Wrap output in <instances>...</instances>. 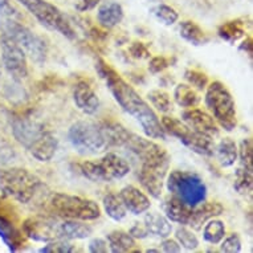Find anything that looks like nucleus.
<instances>
[{"instance_id": "f257e3e1", "label": "nucleus", "mask_w": 253, "mask_h": 253, "mask_svg": "<svg viewBox=\"0 0 253 253\" xmlns=\"http://www.w3.org/2000/svg\"><path fill=\"white\" fill-rule=\"evenodd\" d=\"M96 71L101 79L106 83V86L112 91L114 100L125 112L138 121L147 137L153 139L166 138V133L157 113L154 112L153 108H150V105L139 96V93L127 81L122 79L118 72L114 71L102 58L97 60Z\"/></svg>"}, {"instance_id": "f03ea898", "label": "nucleus", "mask_w": 253, "mask_h": 253, "mask_svg": "<svg viewBox=\"0 0 253 253\" xmlns=\"http://www.w3.org/2000/svg\"><path fill=\"white\" fill-rule=\"evenodd\" d=\"M13 137L39 162H49L57 150V139L44 126L34 121L19 118L12 122Z\"/></svg>"}, {"instance_id": "7ed1b4c3", "label": "nucleus", "mask_w": 253, "mask_h": 253, "mask_svg": "<svg viewBox=\"0 0 253 253\" xmlns=\"http://www.w3.org/2000/svg\"><path fill=\"white\" fill-rule=\"evenodd\" d=\"M44 183L38 175L25 169L0 170V190L20 203H31L44 188Z\"/></svg>"}, {"instance_id": "20e7f679", "label": "nucleus", "mask_w": 253, "mask_h": 253, "mask_svg": "<svg viewBox=\"0 0 253 253\" xmlns=\"http://www.w3.org/2000/svg\"><path fill=\"white\" fill-rule=\"evenodd\" d=\"M48 210L57 217L90 221L101 216L100 206L83 196L53 192L48 199Z\"/></svg>"}, {"instance_id": "39448f33", "label": "nucleus", "mask_w": 253, "mask_h": 253, "mask_svg": "<svg viewBox=\"0 0 253 253\" xmlns=\"http://www.w3.org/2000/svg\"><path fill=\"white\" fill-rule=\"evenodd\" d=\"M206 106L211 112L217 125L227 131H232L237 126L236 104L231 91L224 84L213 81L206 87Z\"/></svg>"}, {"instance_id": "423d86ee", "label": "nucleus", "mask_w": 253, "mask_h": 253, "mask_svg": "<svg viewBox=\"0 0 253 253\" xmlns=\"http://www.w3.org/2000/svg\"><path fill=\"white\" fill-rule=\"evenodd\" d=\"M166 187L170 195L176 196L190 207H195L207 198V187L203 179L188 171H171L167 175Z\"/></svg>"}, {"instance_id": "0eeeda50", "label": "nucleus", "mask_w": 253, "mask_h": 253, "mask_svg": "<svg viewBox=\"0 0 253 253\" xmlns=\"http://www.w3.org/2000/svg\"><path fill=\"white\" fill-rule=\"evenodd\" d=\"M0 29H1V34L12 39L32 61L36 64L45 62L48 46L45 42L40 36L34 34L31 29L17 23L15 19H7V17L0 21Z\"/></svg>"}, {"instance_id": "6e6552de", "label": "nucleus", "mask_w": 253, "mask_h": 253, "mask_svg": "<svg viewBox=\"0 0 253 253\" xmlns=\"http://www.w3.org/2000/svg\"><path fill=\"white\" fill-rule=\"evenodd\" d=\"M80 174L91 182H113L130 172V165L116 153H106L100 161H85L77 165Z\"/></svg>"}, {"instance_id": "1a4fd4ad", "label": "nucleus", "mask_w": 253, "mask_h": 253, "mask_svg": "<svg viewBox=\"0 0 253 253\" xmlns=\"http://www.w3.org/2000/svg\"><path fill=\"white\" fill-rule=\"evenodd\" d=\"M68 139L81 155H96L109 149L100 124L91 121H79L72 125Z\"/></svg>"}, {"instance_id": "9d476101", "label": "nucleus", "mask_w": 253, "mask_h": 253, "mask_svg": "<svg viewBox=\"0 0 253 253\" xmlns=\"http://www.w3.org/2000/svg\"><path fill=\"white\" fill-rule=\"evenodd\" d=\"M29 12L32 13L36 20L50 31H56L64 38L75 40L77 38L76 31L72 27L71 21L54 4L46 0H17Z\"/></svg>"}, {"instance_id": "9b49d317", "label": "nucleus", "mask_w": 253, "mask_h": 253, "mask_svg": "<svg viewBox=\"0 0 253 253\" xmlns=\"http://www.w3.org/2000/svg\"><path fill=\"white\" fill-rule=\"evenodd\" d=\"M125 147L139 158L142 166L159 167V169L169 170L170 155L166 150L151 139L130 133L127 141L125 143Z\"/></svg>"}, {"instance_id": "f8f14e48", "label": "nucleus", "mask_w": 253, "mask_h": 253, "mask_svg": "<svg viewBox=\"0 0 253 253\" xmlns=\"http://www.w3.org/2000/svg\"><path fill=\"white\" fill-rule=\"evenodd\" d=\"M0 48H1V61L8 75L16 81L28 76V62L27 54L12 39L7 35H0Z\"/></svg>"}, {"instance_id": "ddd939ff", "label": "nucleus", "mask_w": 253, "mask_h": 253, "mask_svg": "<svg viewBox=\"0 0 253 253\" xmlns=\"http://www.w3.org/2000/svg\"><path fill=\"white\" fill-rule=\"evenodd\" d=\"M23 233L25 237L42 243L56 240L58 239V220L56 219V216H32L24 220Z\"/></svg>"}, {"instance_id": "4468645a", "label": "nucleus", "mask_w": 253, "mask_h": 253, "mask_svg": "<svg viewBox=\"0 0 253 253\" xmlns=\"http://www.w3.org/2000/svg\"><path fill=\"white\" fill-rule=\"evenodd\" d=\"M183 122L196 133L204 134L207 137L215 138L219 135V126L215 118L200 109L190 108L182 114Z\"/></svg>"}, {"instance_id": "2eb2a0df", "label": "nucleus", "mask_w": 253, "mask_h": 253, "mask_svg": "<svg viewBox=\"0 0 253 253\" xmlns=\"http://www.w3.org/2000/svg\"><path fill=\"white\" fill-rule=\"evenodd\" d=\"M167 169L142 166L141 171L138 172V179L142 187L155 199H159L162 196L163 183L167 176Z\"/></svg>"}, {"instance_id": "dca6fc26", "label": "nucleus", "mask_w": 253, "mask_h": 253, "mask_svg": "<svg viewBox=\"0 0 253 253\" xmlns=\"http://www.w3.org/2000/svg\"><path fill=\"white\" fill-rule=\"evenodd\" d=\"M73 100L76 106L87 116L94 114L100 109V98L86 81H80L76 84L73 89Z\"/></svg>"}, {"instance_id": "f3484780", "label": "nucleus", "mask_w": 253, "mask_h": 253, "mask_svg": "<svg viewBox=\"0 0 253 253\" xmlns=\"http://www.w3.org/2000/svg\"><path fill=\"white\" fill-rule=\"evenodd\" d=\"M126 210L133 215H142L150 208L151 203L145 192L134 186L124 187L118 194Z\"/></svg>"}, {"instance_id": "a211bd4d", "label": "nucleus", "mask_w": 253, "mask_h": 253, "mask_svg": "<svg viewBox=\"0 0 253 253\" xmlns=\"http://www.w3.org/2000/svg\"><path fill=\"white\" fill-rule=\"evenodd\" d=\"M224 207L217 202H202L200 204L192 208L191 217L188 224L192 229L199 231L203 228V225L212 217H216L223 213Z\"/></svg>"}, {"instance_id": "6ab92c4d", "label": "nucleus", "mask_w": 253, "mask_h": 253, "mask_svg": "<svg viewBox=\"0 0 253 253\" xmlns=\"http://www.w3.org/2000/svg\"><path fill=\"white\" fill-rule=\"evenodd\" d=\"M192 208L194 207L187 206L186 203H183L182 200L178 199L174 195L166 198L162 203V210L167 219L182 225L188 224L192 213Z\"/></svg>"}, {"instance_id": "aec40b11", "label": "nucleus", "mask_w": 253, "mask_h": 253, "mask_svg": "<svg viewBox=\"0 0 253 253\" xmlns=\"http://www.w3.org/2000/svg\"><path fill=\"white\" fill-rule=\"evenodd\" d=\"M93 233L90 225L83 220L65 219L58 221V239L64 240H83Z\"/></svg>"}, {"instance_id": "412c9836", "label": "nucleus", "mask_w": 253, "mask_h": 253, "mask_svg": "<svg viewBox=\"0 0 253 253\" xmlns=\"http://www.w3.org/2000/svg\"><path fill=\"white\" fill-rule=\"evenodd\" d=\"M97 19L101 27L112 29L124 20V8L117 1H106L98 8Z\"/></svg>"}, {"instance_id": "4be33fe9", "label": "nucleus", "mask_w": 253, "mask_h": 253, "mask_svg": "<svg viewBox=\"0 0 253 253\" xmlns=\"http://www.w3.org/2000/svg\"><path fill=\"white\" fill-rule=\"evenodd\" d=\"M143 224H145L149 235H153V236L166 239L172 232V227L170 224V220L167 219L166 216L158 213V212H149V213H146L145 219H143Z\"/></svg>"}, {"instance_id": "5701e85b", "label": "nucleus", "mask_w": 253, "mask_h": 253, "mask_svg": "<svg viewBox=\"0 0 253 253\" xmlns=\"http://www.w3.org/2000/svg\"><path fill=\"white\" fill-rule=\"evenodd\" d=\"M100 126L109 147L125 146V143H126L130 135V131H127L125 126H122L118 122H114V121L100 122Z\"/></svg>"}, {"instance_id": "b1692460", "label": "nucleus", "mask_w": 253, "mask_h": 253, "mask_svg": "<svg viewBox=\"0 0 253 253\" xmlns=\"http://www.w3.org/2000/svg\"><path fill=\"white\" fill-rule=\"evenodd\" d=\"M213 157L221 167H231L237 161V146L231 138H223L213 147Z\"/></svg>"}, {"instance_id": "393cba45", "label": "nucleus", "mask_w": 253, "mask_h": 253, "mask_svg": "<svg viewBox=\"0 0 253 253\" xmlns=\"http://www.w3.org/2000/svg\"><path fill=\"white\" fill-rule=\"evenodd\" d=\"M0 237L3 239L7 247L11 251L16 252L21 247H24L25 244V235L20 232L16 227L13 225V223L8 221V220L0 217Z\"/></svg>"}, {"instance_id": "a878e982", "label": "nucleus", "mask_w": 253, "mask_h": 253, "mask_svg": "<svg viewBox=\"0 0 253 253\" xmlns=\"http://www.w3.org/2000/svg\"><path fill=\"white\" fill-rule=\"evenodd\" d=\"M109 249L113 253H126L135 251V239L129 232L125 231H113L106 237Z\"/></svg>"}, {"instance_id": "bb28decb", "label": "nucleus", "mask_w": 253, "mask_h": 253, "mask_svg": "<svg viewBox=\"0 0 253 253\" xmlns=\"http://www.w3.org/2000/svg\"><path fill=\"white\" fill-rule=\"evenodd\" d=\"M179 32H180V36L186 42H188L190 44L195 46L206 45L210 42V38L207 36V34L194 21H182L179 24Z\"/></svg>"}, {"instance_id": "cd10ccee", "label": "nucleus", "mask_w": 253, "mask_h": 253, "mask_svg": "<svg viewBox=\"0 0 253 253\" xmlns=\"http://www.w3.org/2000/svg\"><path fill=\"white\" fill-rule=\"evenodd\" d=\"M174 100L179 106L190 109L195 108L196 105H199L200 97L191 85H188V84H178L174 90Z\"/></svg>"}, {"instance_id": "c85d7f7f", "label": "nucleus", "mask_w": 253, "mask_h": 253, "mask_svg": "<svg viewBox=\"0 0 253 253\" xmlns=\"http://www.w3.org/2000/svg\"><path fill=\"white\" fill-rule=\"evenodd\" d=\"M102 204H104L106 215L114 221H121L127 215V210L125 207V204L122 203L120 195H117V194H108L104 198Z\"/></svg>"}, {"instance_id": "c756f323", "label": "nucleus", "mask_w": 253, "mask_h": 253, "mask_svg": "<svg viewBox=\"0 0 253 253\" xmlns=\"http://www.w3.org/2000/svg\"><path fill=\"white\" fill-rule=\"evenodd\" d=\"M225 236V225L221 220L210 219L207 224H204L203 237L210 244H219Z\"/></svg>"}, {"instance_id": "7c9ffc66", "label": "nucleus", "mask_w": 253, "mask_h": 253, "mask_svg": "<svg viewBox=\"0 0 253 253\" xmlns=\"http://www.w3.org/2000/svg\"><path fill=\"white\" fill-rule=\"evenodd\" d=\"M217 35L220 38L228 42H236L237 40H240L245 36V31L243 28L239 20H232L227 21L224 24H221L217 29Z\"/></svg>"}, {"instance_id": "2f4dec72", "label": "nucleus", "mask_w": 253, "mask_h": 253, "mask_svg": "<svg viewBox=\"0 0 253 253\" xmlns=\"http://www.w3.org/2000/svg\"><path fill=\"white\" fill-rule=\"evenodd\" d=\"M253 170H247L244 167H239L235 179V190L241 195H249L252 192V182H253Z\"/></svg>"}, {"instance_id": "473e14b6", "label": "nucleus", "mask_w": 253, "mask_h": 253, "mask_svg": "<svg viewBox=\"0 0 253 253\" xmlns=\"http://www.w3.org/2000/svg\"><path fill=\"white\" fill-rule=\"evenodd\" d=\"M149 101L151 102L154 108L161 113H169L172 109V102L169 96V93L161 89H154L147 94Z\"/></svg>"}, {"instance_id": "72a5a7b5", "label": "nucleus", "mask_w": 253, "mask_h": 253, "mask_svg": "<svg viewBox=\"0 0 253 253\" xmlns=\"http://www.w3.org/2000/svg\"><path fill=\"white\" fill-rule=\"evenodd\" d=\"M175 239L179 243V245L187 251H195L199 247V239L196 237V235L192 232L191 229L186 228L184 225L176 229Z\"/></svg>"}, {"instance_id": "f704fd0d", "label": "nucleus", "mask_w": 253, "mask_h": 253, "mask_svg": "<svg viewBox=\"0 0 253 253\" xmlns=\"http://www.w3.org/2000/svg\"><path fill=\"white\" fill-rule=\"evenodd\" d=\"M151 13L165 25L175 24L179 19L178 12L167 4H158L151 8Z\"/></svg>"}, {"instance_id": "c9c22d12", "label": "nucleus", "mask_w": 253, "mask_h": 253, "mask_svg": "<svg viewBox=\"0 0 253 253\" xmlns=\"http://www.w3.org/2000/svg\"><path fill=\"white\" fill-rule=\"evenodd\" d=\"M253 147L251 138H244L240 143V149L237 150V157L240 158V167H244L247 170H253Z\"/></svg>"}, {"instance_id": "e433bc0d", "label": "nucleus", "mask_w": 253, "mask_h": 253, "mask_svg": "<svg viewBox=\"0 0 253 253\" xmlns=\"http://www.w3.org/2000/svg\"><path fill=\"white\" fill-rule=\"evenodd\" d=\"M184 79L187 80L188 85L195 86L199 90L206 89L208 85V76L204 72L198 71V69H187L184 72Z\"/></svg>"}, {"instance_id": "4c0bfd02", "label": "nucleus", "mask_w": 253, "mask_h": 253, "mask_svg": "<svg viewBox=\"0 0 253 253\" xmlns=\"http://www.w3.org/2000/svg\"><path fill=\"white\" fill-rule=\"evenodd\" d=\"M75 247L68 240L64 239H56V240L48 241V244L44 248L40 249L42 253H69L75 252Z\"/></svg>"}, {"instance_id": "58836bf2", "label": "nucleus", "mask_w": 253, "mask_h": 253, "mask_svg": "<svg viewBox=\"0 0 253 253\" xmlns=\"http://www.w3.org/2000/svg\"><path fill=\"white\" fill-rule=\"evenodd\" d=\"M220 251L225 253H239L241 252V240L237 233H231L220 241Z\"/></svg>"}, {"instance_id": "ea45409f", "label": "nucleus", "mask_w": 253, "mask_h": 253, "mask_svg": "<svg viewBox=\"0 0 253 253\" xmlns=\"http://www.w3.org/2000/svg\"><path fill=\"white\" fill-rule=\"evenodd\" d=\"M170 67V60L163 56H155L150 60L149 62V71L153 73V75H157V73H161L165 69Z\"/></svg>"}, {"instance_id": "a19ab883", "label": "nucleus", "mask_w": 253, "mask_h": 253, "mask_svg": "<svg viewBox=\"0 0 253 253\" xmlns=\"http://www.w3.org/2000/svg\"><path fill=\"white\" fill-rule=\"evenodd\" d=\"M130 54L133 56L134 58H139V60H143V58H149L151 56V53L147 49V46L143 44V42H133L129 48Z\"/></svg>"}, {"instance_id": "79ce46f5", "label": "nucleus", "mask_w": 253, "mask_h": 253, "mask_svg": "<svg viewBox=\"0 0 253 253\" xmlns=\"http://www.w3.org/2000/svg\"><path fill=\"white\" fill-rule=\"evenodd\" d=\"M0 13L7 19H16L20 16L19 11L9 0H0Z\"/></svg>"}, {"instance_id": "37998d69", "label": "nucleus", "mask_w": 253, "mask_h": 253, "mask_svg": "<svg viewBox=\"0 0 253 253\" xmlns=\"http://www.w3.org/2000/svg\"><path fill=\"white\" fill-rule=\"evenodd\" d=\"M87 248H89V252L91 253L108 252V241L105 240V239H101V237H96V239L90 240V243L87 245Z\"/></svg>"}, {"instance_id": "c03bdc74", "label": "nucleus", "mask_w": 253, "mask_h": 253, "mask_svg": "<svg viewBox=\"0 0 253 253\" xmlns=\"http://www.w3.org/2000/svg\"><path fill=\"white\" fill-rule=\"evenodd\" d=\"M102 0H80L79 3L76 4V9L79 12H87L94 9L97 5L100 4Z\"/></svg>"}, {"instance_id": "a18cd8bd", "label": "nucleus", "mask_w": 253, "mask_h": 253, "mask_svg": "<svg viewBox=\"0 0 253 253\" xmlns=\"http://www.w3.org/2000/svg\"><path fill=\"white\" fill-rule=\"evenodd\" d=\"M129 233L134 237V239H145V237L149 236V232H147V229H146L143 223H142V224L141 223H135V224L131 227Z\"/></svg>"}, {"instance_id": "49530a36", "label": "nucleus", "mask_w": 253, "mask_h": 253, "mask_svg": "<svg viewBox=\"0 0 253 253\" xmlns=\"http://www.w3.org/2000/svg\"><path fill=\"white\" fill-rule=\"evenodd\" d=\"M162 251L167 253H178L182 251V247L179 245V243L176 240H171V239H167L162 243Z\"/></svg>"}, {"instance_id": "de8ad7c7", "label": "nucleus", "mask_w": 253, "mask_h": 253, "mask_svg": "<svg viewBox=\"0 0 253 253\" xmlns=\"http://www.w3.org/2000/svg\"><path fill=\"white\" fill-rule=\"evenodd\" d=\"M240 49L247 52L249 56H252V39L251 38L245 39L244 42H243V44L240 45Z\"/></svg>"}, {"instance_id": "09e8293b", "label": "nucleus", "mask_w": 253, "mask_h": 253, "mask_svg": "<svg viewBox=\"0 0 253 253\" xmlns=\"http://www.w3.org/2000/svg\"><path fill=\"white\" fill-rule=\"evenodd\" d=\"M146 252H147V253H150V252H161V249H154V248H150V249H147V251H146Z\"/></svg>"}]
</instances>
